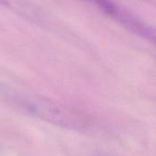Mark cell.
Returning <instances> with one entry per match:
<instances>
[{"label":"cell","mask_w":156,"mask_h":156,"mask_svg":"<svg viewBox=\"0 0 156 156\" xmlns=\"http://www.w3.org/2000/svg\"><path fill=\"white\" fill-rule=\"evenodd\" d=\"M145 1H147V2H149V3H151V4H153L154 6H156V0H145Z\"/></svg>","instance_id":"cell-4"},{"label":"cell","mask_w":156,"mask_h":156,"mask_svg":"<svg viewBox=\"0 0 156 156\" xmlns=\"http://www.w3.org/2000/svg\"><path fill=\"white\" fill-rule=\"evenodd\" d=\"M11 98L28 114L57 127L85 131L92 123L91 119L84 112L42 97L15 95Z\"/></svg>","instance_id":"cell-1"},{"label":"cell","mask_w":156,"mask_h":156,"mask_svg":"<svg viewBox=\"0 0 156 156\" xmlns=\"http://www.w3.org/2000/svg\"><path fill=\"white\" fill-rule=\"evenodd\" d=\"M95 4L110 19L116 20L131 33L156 45V28L143 21L139 17L127 11L112 0H88Z\"/></svg>","instance_id":"cell-2"},{"label":"cell","mask_w":156,"mask_h":156,"mask_svg":"<svg viewBox=\"0 0 156 156\" xmlns=\"http://www.w3.org/2000/svg\"><path fill=\"white\" fill-rule=\"evenodd\" d=\"M0 5L28 20L37 22L41 19L39 11L29 0H0Z\"/></svg>","instance_id":"cell-3"}]
</instances>
